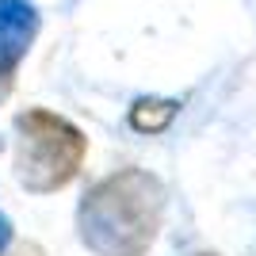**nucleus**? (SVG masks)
<instances>
[{
  "label": "nucleus",
  "instance_id": "nucleus-4",
  "mask_svg": "<svg viewBox=\"0 0 256 256\" xmlns=\"http://www.w3.org/2000/svg\"><path fill=\"white\" fill-rule=\"evenodd\" d=\"M172 115H176V104H168V100H142L130 111V122L138 130H160V126H168Z\"/></svg>",
  "mask_w": 256,
  "mask_h": 256
},
{
  "label": "nucleus",
  "instance_id": "nucleus-1",
  "mask_svg": "<svg viewBox=\"0 0 256 256\" xmlns=\"http://www.w3.org/2000/svg\"><path fill=\"white\" fill-rule=\"evenodd\" d=\"M164 210V192L157 176L142 168H122L100 180L76 210L84 245L100 256H142L153 245Z\"/></svg>",
  "mask_w": 256,
  "mask_h": 256
},
{
  "label": "nucleus",
  "instance_id": "nucleus-5",
  "mask_svg": "<svg viewBox=\"0 0 256 256\" xmlns=\"http://www.w3.org/2000/svg\"><path fill=\"white\" fill-rule=\"evenodd\" d=\"M8 241H12V222L4 218V210H0V256H4V248H8Z\"/></svg>",
  "mask_w": 256,
  "mask_h": 256
},
{
  "label": "nucleus",
  "instance_id": "nucleus-6",
  "mask_svg": "<svg viewBox=\"0 0 256 256\" xmlns=\"http://www.w3.org/2000/svg\"><path fill=\"white\" fill-rule=\"evenodd\" d=\"M12 256H42V248H38V245H20Z\"/></svg>",
  "mask_w": 256,
  "mask_h": 256
},
{
  "label": "nucleus",
  "instance_id": "nucleus-3",
  "mask_svg": "<svg viewBox=\"0 0 256 256\" xmlns=\"http://www.w3.org/2000/svg\"><path fill=\"white\" fill-rule=\"evenodd\" d=\"M38 34V12L27 0H0V80H8Z\"/></svg>",
  "mask_w": 256,
  "mask_h": 256
},
{
  "label": "nucleus",
  "instance_id": "nucleus-2",
  "mask_svg": "<svg viewBox=\"0 0 256 256\" xmlns=\"http://www.w3.org/2000/svg\"><path fill=\"white\" fill-rule=\"evenodd\" d=\"M16 130H20L16 176L27 192H58L80 172L84 134L62 115L31 107L16 118Z\"/></svg>",
  "mask_w": 256,
  "mask_h": 256
}]
</instances>
